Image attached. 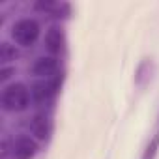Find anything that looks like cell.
Returning a JSON list of instances; mask_svg holds the SVG:
<instances>
[{"label":"cell","mask_w":159,"mask_h":159,"mask_svg":"<svg viewBox=\"0 0 159 159\" xmlns=\"http://www.w3.org/2000/svg\"><path fill=\"white\" fill-rule=\"evenodd\" d=\"M13 71H15L13 67H2V69H0V81H2V83H4V81H8V79L11 77V73H13Z\"/></svg>","instance_id":"7c38bea8"},{"label":"cell","mask_w":159,"mask_h":159,"mask_svg":"<svg viewBox=\"0 0 159 159\" xmlns=\"http://www.w3.org/2000/svg\"><path fill=\"white\" fill-rule=\"evenodd\" d=\"M17 58V49L11 45V43H8V41H2L0 43V62L2 64H8V62H11V60H15Z\"/></svg>","instance_id":"8fae6325"},{"label":"cell","mask_w":159,"mask_h":159,"mask_svg":"<svg viewBox=\"0 0 159 159\" xmlns=\"http://www.w3.org/2000/svg\"><path fill=\"white\" fill-rule=\"evenodd\" d=\"M32 73L41 79H52L58 75V60L54 56H41L34 62Z\"/></svg>","instance_id":"52a82bcc"},{"label":"cell","mask_w":159,"mask_h":159,"mask_svg":"<svg viewBox=\"0 0 159 159\" xmlns=\"http://www.w3.org/2000/svg\"><path fill=\"white\" fill-rule=\"evenodd\" d=\"M64 45H66V36H64V30L58 28V26H51L45 34V47L51 54H60L64 51Z\"/></svg>","instance_id":"9c48e42d"},{"label":"cell","mask_w":159,"mask_h":159,"mask_svg":"<svg viewBox=\"0 0 159 159\" xmlns=\"http://www.w3.org/2000/svg\"><path fill=\"white\" fill-rule=\"evenodd\" d=\"M28 127H30V133L38 140H47L51 137V131H52V124H51L47 114H34Z\"/></svg>","instance_id":"ba28073f"},{"label":"cell","mask_w":159,"mask_h":159,"mask_svg":"<svg viewBox=\"0 0 159 159\" xmlns=\"http://www.w3.org/2000/svg\"><path fill=\"white\" fill-rule=\"evenodd\" d=\"M157 152H159V129H157V131L152 135V139L148 140V144H146V148H144L140 159H155Z\"/></svg>","instance_id":"30bf717a"},{"label":"cell","mask_w":159,"mask_h":159,"mask_svg":"<svg viewBox=\"0 0 159 159\" xmlns=\"http://www.w3.org/2000/svg\"><path fill=\"white\" fill-rule=\"evenodd\" d=\"M11 38L17 45L21 47H30L38 41L39 38V25L34 19H19L11 26Z\"/></svg>","instance_id":"7a4b0ae2"},{"label":"cell","mask_w":159,"mask_h":159,"mask_svg":"<svg viewBox=\"0 0 159 159\" xmlns=\"http://www.w3.org/2000/svg\"><path fill=\"white\" fill-rule=\"evenodd\" d=\"M34 10L47 13L54 19H67L71 15V4L66 0H36Z\"/></svg>","instance_id":"277c9868"},{"label":"cell","mask_w":159,"mask_h":159,"mask_svg":"<svg viewBox=\"0 0 159 159\" xmlns=\"http://www.w3.org/2000/svg\"><path fill=\"white\" fill-rule=\"evenodd\" d=\"M13 159H34L39 146L36 142V139L28 137V135H21L13 140Z\"/></svg>","instance_id":"5b68a950"},{"label":"cell","mask_w":159,"mask_h":159,"mask_svg":"<svg viewBox=\"0 0 159 159\" xmlns=\"http://www.w3.org/2000/svg\"><path fill=\"white\" fill-rule=\"evenodd\" d=\"M155 75V64L152 58H142L135 69V77H133V83L137 88H146L150 83H152V79Z\"/></svg>","instance_id":"8992f818"},{"label":"cell","mask_w":159,"mask_h":159,"mask_svg":"<svg viewBox=\"0 0 159 159\" xmlns=\"http://www.w3.org/2000/svg\"><path fill=\"white\" fill-rule=\"evenodd\" d=\"M157 120H159V118H157Z\"/></svg>","instance_id":"4fadbf2b"},{"label":"cell","mask_w":159,"mask_h":159,"mask_svg":"<svg viewBox=\"0 0 159 159\" xmlns=\"http://www.w3.org/2000/svg\"><path fill=\"white\" fill-rule=\"evenodd\" d=\"M62 86V73H58L56 77L52 79H43V81H38L32 84L30 88V94H32V99L38 101V103H45L49 99H52L58 90Z\"/></svg>","instance_id":"3957f363"},{"label":"cell","mask_w":159,"mask_h":159,"mask_svg":"<svg viewBox=\"0 0 159 159\" xmlns=\"http://www.w3.org/2000/svg\"><path fill=\"white\" fill-rule=\"evenodd\" d=\"M30 98H32L30 88H26L23 83H13L4 88L0 103H2V109L8 112H23L28 109Z\"/></svg>","instance_id":"6da1fadb"}]
</instances>
